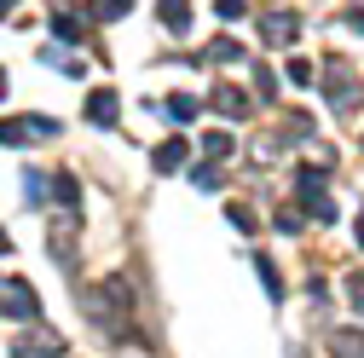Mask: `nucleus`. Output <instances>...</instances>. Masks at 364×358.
<instances>
[{"label": "nucleus", "instance_id": "obj_21", "mask_svg": "<svg viewBox=\"0 0 364 358\" xmlns=\"http://www.w3.org/2000/svg\"><path fill=\"white\" fill-rule=\"evenodd\" d=\"M23 191H29V202H41V197H47V179H41V173H23Z\"/></svg>", "mask_w": 364, "mask_h": 358}, {"label": "nucleus", "instance_id": "obj_9", "mask_svg": "<svg viewBox=\"0 0 364 358\" xmlns=\"http://www.w3.org/2000/svg\"><path fill=\"white\" fill-rule=\"evenodd\" d=\"M53 35H58V40H81V35H87L81 12H53Z\"/></svg>", "mask_w": 364, "mask_h": 358}, {"label": "nucleus", "instance_id": "obj_1", "mask_svg": "<svg viewBox=\"0 0 364 358\" xmlns=\"http://www.w3.org/2000/svg\"><path fill=\"white\" fill-rule=\"evenodd\" d=\"M295 191L306 197L312 219H336V202L324 197V168H301V173H295Z\"/></svg>", "mask_w": 364, "mask_h": 358}, {"label": "nucleus", "instance_id": "obj_8", "mask_svg": "<svg viewBox=\"0 0 364 358\" xmlns=\"http://www.w3.org/2000/svg\"><path fill=\"white\" fill-rule=\"evenodd\" d=\"M255 272H260V283H266V300H284V278H278V266H272L266 254H255Z\"/></svg>", "mask_w": 364, "mask_h": 358}, {"label": "nucleus", "instance_id": "obj_20", "mask_svg": "<svg viewBox=\"0 0 364 358\" xmlns=\"http://www.w3.org/2000/svg\"><path fill=\"white\" fill-rule=\"evenodd\" d=\"M191 185H197V191H220V168H197Z\"/></svg>", "mask_w": 364, "mask_h": 358}, {"label": "nucleus", "instance_id": "obj_12", "mask_svg": "<svg viewBox=\"0 0 364 358\" xmlns=\"http://www.w3.org/2000/svg\"><path fill=\"white\" fill-rule=\"evenodd\" d=\"M214 110H225V116H243V110H249V99L237 93V87H214Z\"/></svg>", "mask_w": 364, "mask_h": 358}, {"label": "nucleus", "instance_id": "obj_28", "mask_svg": "<svg viewBox=\"0 0 364 358\" xmlns=\"http://www.w3.org/2000/svg\"><path fill=\"white\" fill-rule=\"evenodd\" d=\"M0 289H6V283H0Z\"/></svg>", "mask_w": 364, "mask_h": 358}, {"label": "nucleus", "instance_id": "obj_19", "mask_svg": "<svg viewBox=\"0 0 364 358\" xmlns=\"http://www.w3.org/2000/svg\"><path fill=\"white\" fill-rule=\"evenodd\" d=\"M203 151H208V156H232V133H208Z\"/></svg>", "mask_w": 364, "mask_h": 358}, {"label": "nucleus", "instance_id": "obj_3", "mask_svg": "<svg viewBox=\"0 0 364 358\" xmlns=\"http://www.w3.org/2000/svg\"><path fill=\"white\" fill-rule=\"evenodd\" d=\"M116 116H122V93H116V87H93V93H87V121L110 127Z\"/></svg>", "mask_w": 364, "mask_h": 358}, {"label": "nucleus", "instance_id": "obj_24", "mask_svg": "<svg viewBox=\"0 0 364 358\" xmlns=\"http://www.w3.org/2000/svg\"><path fill=\"white\" fill-rule=\"evenodd\" d=\"M347 23H353V29L364 35V6H358V12H347Z\"/></svg>", "mask_w": 364, "mask_h": 358}, {"label": "nucleus", "instance_id": "obj_16", "mask_svg": "<svg viewBox=\"0 0 364 358\" xmlns=\"http://www.w3.org/2000/svg\"><path fill=\"white\" fill-rule=\"evenodd\" d=\"M284 75H289V81H295V87H312V75H318V70H312V64H306V58H301V53H295V58H289V64H284Z\"/></svg>", "mask_w": 364, "mask_h": 358}, {"label": "nucleus", "instance_id": "obj_17", "mask_svg": "<svg viewBox=\"0 0 364 358\" xmlns=\"http://www.w3.org/2000/svg\"><path fill=\"white\" fill-rule=\"evenodd\" d=\"M53 197H58L64 208H75V197H81V185H75L70 173H58V179H53Z\"/></svg>", "mask_w": 364, "mask_h": 358}, {"label": "nucleus", "instance_id": "obj_27", "mask_svg": "<svg viewBox=\"0 0 364 358\" xmlns=\"http://www.w3.org/2000/svg\"><path fill=\"white\" fill-rule=\"evenodd\" d=\"M0 99H6V70H0Z\"/></svg>", "mask_w": 364, "mask_h": 358}, {"label": "nucleus", "instance_id": "obj_15", "mask_svg": "<svg viewBox=\"0 0 364 358\" xmlns=\"http://www.w3.org/2000/svg\"><path fill=\"white\" fill-rule=\"evenodd\" d=\"M168 116H173V121H197V99H191V93H173V99H168Z\"/></svg>", "mask_w": 364, "mask_h": 358}, {"label": "nucleus", "instance_id": "obj_14", "mask_svg": "<svg viewBox=\"0 0 364 358\" xmlns=\"http://www.w3.org/2000/svg\"><path fill=\"white\" fill-rule=\"evenodd\" d=\"M336 358H364V335L358 330H341L336 335Z\"/></svg>", "mask_w": 364, "mask_h": 358}, {"label": "nucleus", "instance_id": "obj_7", "mask_svg": "<svg viewBox=\"0 0 364 358\" xmlns=\"http://www.w3.org/2000/svg\"><path fill=\"white\" fill-rule=\"evenodd\" d=\"M35 139V121H12V116H0V145H29Z\"/></svg>", "mask_w": 364, "mask_h": 358}, {"label": "nucleus", "instance_id": "obj_6", "mask_svg": "<svg viewBox=\"0 0 364 358\" xmlns=\"http://www.w3.org/2000/svg\"><path fill=\"white\" fill-rule=\"evenodd\" d=\"M156 18L168 35H191V6H156Z\"/></svg>", "mask_w": 364, "mask_h": 358}, {"label": "nucleus", "instance_id": "obj_13", "mask_svg": "<svg viewBox=\"0 0 364 358\" xmlns=\"http://www.w3.org/2000/svg\"><path fill=\"white\" fill-rule=\"evenodd\" d=\"M203 58H208V64H243V58H249V53H243V47H237V40H214V47H208V53H203Z\"/></svg>", "mask_w": 364, "mask_h": 358}, {"label": "nucleus", "instance_id": "obj_22", "mask_svg": "<svg viewBox=\"0 0 364 358\" xmlns=\"http://www.w3.org/2000/svg\"><path fill=\"white\" fill-rule=\"evenodd\" d=\"M225 214H232V226H237V232H255V214H249V208H225Z\"/></svg>", "mask_w": 364, "mask_h": 358}, {"label": "nucleus", "instance_id": "obj_26", "mask_svg": "<svg viewBox=\"0 0 364 358\" xmlns=\"http://www.w3.org/2000/svg\"><path fill=\"white\" fill-rule=\"evenodd\" d=\"M353 232H358V249H364V214H358V226H353Z\"/></svg>", "mask_w": 364, "mask_h": 358}, {"label": "nucleus", "instance_id": "obj_5", "mask_svg": "<svg viewBox=\"0 0 364 358\" xmlns=\"http://www.w3.org/2000/svg\"><path fill=\"white\" fill-rule=\"evenodd\" d=\"M186 156H191V145H186V139L156 145V168H162V173H179V168H186Z\"/></svg>", "mask_w": 364, "mask_h": 358}, {"label": "nucleus", "instance_id": "obj_23", "mask_svg": "<svg viewBox=\"0 0 364 358\" xmlns=\"http://www.w3.org/2000/svg\"><path fill=\"white\" fill-rule=\"evenodd\" d=\"M347 295H353V306L364 312V278H347Z\"/></svg>", "mask_w": 364, "mask_h": 358}, {"label": "nucleus", "instance_id": "obj_18", "mask_svg": "<svg viewBox=\"0 0 364 358\" xmlns=\"http://www.w3.org/2000/svg\"><path fill=\"white\" fill-rule=\"evenodd\" d=\"M255 93H260V99H278V81H272L266 64H255Z\"/></svg>", "mask_w": 364, "mask_h": 358}, {"label": "nucleus", "instance_id": "obj_10", "mask_svg": "<svg viewBox=\"0 0 364 358\" xmlns=\"http://www.w3.org/2000/svg\"><path fill=\"white\" fill-rule=\"evenodd\" d=\"M260 29H266V40H278V47H284V40H295V18H289V12H272Z\"/></svg>", "mask_w": 364, "mask_h": 358}, {"label": "nucleus", "instance_id": "obj_11", "mask_svg": "<svg viewBox=\"0 0 364 358\" xmlns=\"http://www.w3.org/2000/svg\"><path fill=\"white\" fill-rule=\"evenodd\" d=\"M330 104H336V110L358 104V87H353V75H330Z\"/></svg>", "mask_w": 364, "mask_h": 358}, {"label": "nucleus", "instance_id": "obj_4", "mask_svg": "<svg viewBox=\"0 0 364 358\" xmlns=\"http://www.w3.org/2000/svg\"><path fill=\"white\" fill-rule=\"evenodd\" d=\"M18 358L29 352V358H53V352H64V341L53 335V330H35V335H18V347H12Z\"/></svg>", "mask_w": 364, "mask_h": 358}, {"label": "nucleus", "instance_id": "obj_2", "mask_svg": "<svg viewBox=\"0 0 364 358\" xmlns=\"http://www.w3.org/2000/svg\"><path fill=\"white\" fill-rule=\"evenodd\" d=\"M0 312H6V318H41V300H35V289L23 278H12L0 289Z\"/></svg>", "mask_w": 364, "mask_h": 358}, {"label": "nucleus", "instance_id": "obj_25", "mask_svg": "<svg viewBox=\"0 0 364 358\" xmlns=\"http://www.w3.org/2000/svg\"><path fill=\"white\" fill-rule=\"evenodd\" d=\"M0 254H12V237H6V232H0Z\"/></svg>", "mask_w": 364, "mask_h": 358}]
</instances>
